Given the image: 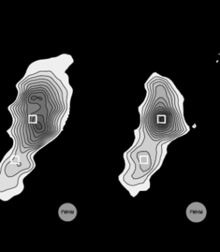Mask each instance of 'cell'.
Wrapping results in <instances>:
<instances>
[{"label":"cell","instance_id":"2","mask_svg":"<svg viewBox=\"0 0 220 252\" xmlns=\"http://www.w3.org/2000/svg\"><path fill=\"white\" fill-rule=\"evenodd\" d=\"M187 219L194 223H200L206 219L207 210L204 204L200 202H193L187 207L186 210Z\"/></svg>","mask_w":220,"mask_h":252},{"label":"cell","instance_id":"1","mask_svg":"<svg viewBox=\"0 0 220 252\" xmlns=\"http://www.w3.org/2000/svg\"><path fill=\"white\" fill-rule=\"evenodd\" d=\"M148 110H146L144 127L150 133V137L157 139H176L180 136L176 131L184 134L182 132L175 128V126H184V115L178 112L176 107L172 109V105L169 104L167 109L165 108V103L156 101L153 104L150 103Z\"/></svg>","mask_w":220,"mask_h":252},{"label":"cell","instance_id":"3","mask_svg":"<svg viewBox=\"0 0 220 252\" xmlns=\"http://www.w3.org/2000/svg\"><path fill=\"white\" fill-rule=\"evenodd\" d=\"M57 214L60 220L63 221L71 222L76 219L78 216V210L73 204L65 203L59 207Z\"/></svg>","mask_w":220,"mask_h":252}]
</instances>
